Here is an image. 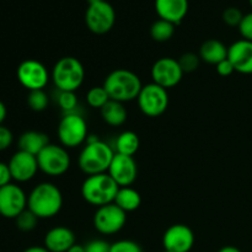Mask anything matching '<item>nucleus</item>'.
Segmentation results:
<instances>
[{
	"label": "nucleus",
	"mask_w": 252,
	"mask_h": 252,
	"mask_svg": "<svg viewBox=\"0 0 252 252\" xmlns=\"http://www.w3.org/2000/svg\"><path fill=\"white\" fill-rule=\"evenodd\" d=\"M63 207V194L52 182L38 184L27 196V208L38 219L56 217Z\"/></svg>",
	"instance_id": "f257e3e1"
},
{
	"label": "nucleus",
	"mask_w": 252,
	"mask_h": 252,
	"mask_svg": "<svg viewBox=\"0 0 252 252\" xmlns=\"http://www.w3.org/2000/svg\"><path fill=\"white\" fill-rule=\"evenodd\" d=\"M102 86L106 89L111 100L125 103L137 100L143 84L139 76L133 71L116 69L106 76Z\"/></svg>",
	"instance_id": "f03ea898"
},
{
	"label": "nucleus",
	"mask_w": 252,
	"mask_h": 252,
	"mask_svg": "<svg viewBox=\"0 0 252 252\" xmlns=\"http://www.w3.org/2000/svg\"><path fill=\"white\" fill-rule=\"evenodd\" d=\"M116 152L103 140L86 143L79 155V167L88 176L105 174L108 171Z\"/></svg>",
	"instance_id": "7ed1b4c3"
},
{
	"label": "nucleus",
	"mask_w": 252,
	"mask_h": 252,
	"mask_svg": "<svg viewBox=\"0 0 252 252\" xmlns=\"http://www.w3.org/2000/svg\"><path fill=\"white\" fill-rule=\"evenodd\" d=\"M118 189L120 186L107 172H105L86 177L81 185V196L85 202L98 208L113 203Z\"/></svg>",
	"instance_id": "20e7f679"
},
{
	"label": "nucleus",
	"mask_w": 252,
	"mask_h": 252,
	"mask_svg": "<svg viewBox=\"0 0 252 252\" xmlns=\"http://www.w3.org/2000/svg\"><path fill=\"white\" fill-rule=\"evenodd\" d=\"M52 79L59 91L75 93L83 85L85 69L81 62L75 57H63L54 64Z\"/></svg>",
	"instance_id": "39448f33"
},
{
	"label": "nucleus",
	"mask_w": 252,
	"mask_h": 252,
	"mask_svg": "<svg viewBox=\"0 0 252 252\" xmlns=\"http://www.w3.org/2000/svg\"><path fill=\"white\" fill-rule=\"evenodd\" d=\"M58 138L64 148H76L86 142L89 132L85 118L79 113H66L58 125Z\"/></svg>",
	"instance_id": "423d86ee"
},
{
	"label": "nucleus",
	"mask_w": 252,
	"mask_h": 252,
	"mask_svg": "<svg viewBox=\"0 0 252 252\" xmlns=\"http://www.w3.org/2000/svg\"><path fill=\"white\" fill-rule=\"evenodd\" d=\"M38 167L43 174L48 176H62L70 167V155L63 145L49 143L37 155Z\"/></svg>",
	"instance_id": "0eeeda50"
},
{
	"label": "nucleus",
	"mask_w": 252,
	"mask_h": 252,
	"mask_svg": "<svg viewBox=\"0 0 252 252\" xmlns=\"http://www.w3.org/2000/svg\"><path fill=\"white\" fill-rule=\"evenodd\" d=\"M137 100L140 111L148 117H159L169 107L167 90L154 83L143 85Z\"/></svg>",
	"instance_id": "6e6552de"
},
{
	"label": "nucleus",
	"mask_w": 252,
	"mask_h": 252,
	"mask_svg": "<svg viewBox=\"0 0 252 252\" xmlns=\"http://www.w3.org/2000/svg\"><path fill=\"white\" fill-rule=\"evenodd\" d=\"M94 226L102 235H113L125 228L127 213L115 203L98 207L94 214Z\"/></svg>",
	"instance_id": "1a4fd4ad"
},
{
	"label": "nucleus",
	"mask_w": 252,
	"mask_h": 252,
	"mask_svg": "<svg viewBox=\"0 0 252 252\" xmlns=\"http://www.w3.org/2000/svg\"><path fill=\"white\" fill-rule=\"evenodd\" d=\"M115 9L106 0L90 4L85 12L86 26L96 34H105L110 32L115 25Z\"/></svg>",
	"instance_id": "9d476101"
},
{
	"label": "nucleus",
	"mask_w": 252,
	"mask_h": 252,
	"mask_svg": "<svg viewBox=\"0 0 252 252\" xmlns=\"http://www.w3.org/2000/svg\"><path fill=\"white\" fill-rule=\"evenodd\" d=\"M17 80L29 91L43 90L49 81L46 65L36 59H26L17 66Z\"/></svg>",
	"instance_id": "9b49d317"
},
{
	"label": "nucleus",
	"mask_w": 252,
	"mask_h": 252,
	"mask_svg": "<svg viewBox=\"0 0 252 252\" xmlns=\"http://www.w3.org/2000/svg\"><path fill=\"white\" fill-rule=\"evenodd\" d=\"M153 83L164 89H171L179 85L182 80L184 71L180 66L177 59L171 57H162L158 59L152 66Z\"/></svg>",
	"instance_id": "f8f14e48"
},
{
	"label": "nucleus",
	"mask_w": 252,
	"mask_h": 252,
	"mask_svg": "<svg viewBox=\"0 0 252 252\" xmlns=\"http://www.w3.org/2000/svg\"><path fill=\"white\" fill-rule=\"evenodd\" d=\"M27 208V196L24 189L15 184L0 187V216L15 219Z\"/></svg>",
	"instance_id": "ddd939ff"
},
{
	"label": "nucleus",
	"mask_w": 252,
	"mask_h": 252,
	"mask_svg": "<svg viewBox=\"0 0 252 252\" xmlns=\"http://www.w3.org/2000/svg\"><path fill=\"white\" fill-rule=\"evenodd\" d=\"M194 245V234L185 224H174L162 236L164 250L171 252H189Z\"/></svg>",
	"instance_id": "4468645a"
},
{
	"label": "nucleus",
	"mask_w": 252,
	"mask_h": 252,
	"mask_svg": "<svg viewBox=\"0 0 252 252\" xmlns=\"http://www.w3.org/2000/svg\"><path fill=\"white\" fill-rule=\"evenodd\" d=\"M107 174L120 187H130L138 176L137 162L133 157L116 153Z\"/></svg>",
	"instance_id": "2eb2a0df"
},
{
	"label": "nucleus",
	"mask_w": 252,
	"mask_h": 252,
	"mask_svg": "<svg viewBox=\"0 0 252 252\" xmlns=\"http://www.w3.org/2000/svg\"><path fill=\"white\" fill-rule=\"evenodd\" d=\"M12 180L17 182H27L36 176L39 170L37 157L19 150L11 157L9 161Z\"/></svg>",
	"instance_id": "dca6fc26"
},
{
	"label": "nucleus",
	"mask_w": 252,
	"mask_h": 252,
	"mask_svg": "<svg viewBox=\"0 0 252 252\" xmlns=\"http://www.w3.org/2000/svg\"><path fill=\"white\" fill-rule=\"evenodd\" d=\"M228 59L235 71L241 74H252V42L239 39L228 47Z\"/></svg>",
	"instance_id": "f3484780"
},
{
	"label": "nucleus",
	"mask_w": 252,
	"mask_h": 252,
	"mask_svg": "<svg viewBox=\"0 0 252 252\" xmlns=\"http://www.w3.org/2000/svg\"><path fill=\"white\" fill-rule=\"evenodd\" d=\"M75 244V234L66 226H56L47 231L44 248L49 252H66Z\"/></svg>",
	"instance_id": "a211bd4d"
},
{
	"label": "nucleus",
	"mask_w": 252,
	"mask_h": 252,
	"mask_svg": "<svg viewBox=\"0 0 252 252\" xmlns=\"http://www.w3.org/2000/svg\"><path fill=\"white\" fill-rule=\"evenodd\" d=\"M155 10L160 19L179 25L189 12V0H155Z\"/></svg>",
	"instance_id": "6ab92c4d"
},
{
	"label": "nucleus",
	"mask_w": 252,
	"mask_h": 252,
	"mask_svg": "<svg viewBox=\"0 0 252 252\" xmlns=\"http://www.w3.org/2000/svg\"><path fill=\"white\" fill-rule=\"evenodd\" d=\"M49 144V138L46 133L38 132V130H27L22 133L17 142L19 150L29 154L37 155Z\"/></svg>",
	"instance_id": "aec40b11"
},
{
	"label": "nucleus",
	"mask_w": 252,
	"mask_h": 252,
	"mask_svg": "<svg viewBox=\"0 0 252 252\" xmlns=\"http://www.w3.org/2000/svg\"><path fill=\"white\" fill-rule=\"evenodd\" d=\"M198 56L201 61L217 65L221 61L228 58V47L219 39H207L202 43Z\"/></svg>",
	"instance_id": "412c9836"
},
{
	"label": "nucleus",
	"mask_w": 252,
	"mask_h": 252,
	"mask_svg": "<svg viewBox=\"0 0 252 252\" xmlns=\"http://www.w3.org/2000/svg\"><path fill=\"white\" fill-rule=\"evenodd\" d=\"M100 111L102 120L112 127L122 126L127 121V108L125 107L122 102H118V101L110 100Z\"/></svg>",
	"instance_id": "4be33fe9"
},
{
	"label": "nucleus",
	"mask_w": 252,
	"mask_h": 252,
	"mask_svg": "<svg viewBox=\"0 0 252 252\" xmlns=\"http://www.w3.org/2000/svg\"><path fill=\"white\" fill-rule=\"evenodd\" d=\"M113 203L120 207L126 213L134 212L142 204V197L137 189L132 187H120Z\"/></svg>",
	"instance_id": "5701e85b"
},
{
	"label": "nucleus",
	"mask_w": 252,
	"mask_h": 252,
	"mask_svg": "<svg viewBox=\"0 0 252 252\" xmlns=\"http://www.w3.org/2000/svg\"><path fill=\"white\" fill-rule=\"evenodd\" d=\"M139 145L140 142L137 133L132 132V130H126V132L121 133L116 139L115 150L117 154L133 157L139 149Z\"/></svg>",
	"instance_id": "b1692460"
},
{
	"label": "nucleus",
	"mask_w": 252,
	"mask_h": 252,
	"mask_svg": "<svg viewBox=\"0 0 252 252\" xmlns=\"http://www.w3.org/2000/svg\"><path fill=\"white\" fill-rule=\"evenodd\" d=\"M175 33V25L166 20L159 19L150 27V36L157 42H166Z\"/></svg>",
	"instance_id": "393cba45"
},
{
	"label": "nucleus",
	"mask_w": 252,
	"mask_h": 252,
	"mask_svg": "<svg viewBox=\"0 0 252 252\" xmlns=\"http://www.w3.org/2000/svg\"><path fill=\"white\" fill-rule=\"evenodd\" d=\"M110 96H108L107 91L103 86H94L86 94V101L88 105L93 108H101L110 101Z\"/></svg>",
	"instance_id": "a878e982"
},
{
	"label": "nucleus",
	"mask_w": 252,
	"mask_h": 252,
	"mask_svg": "<svg viewBox=\"0 0 252 252\" xmlns=\"http://www.w3.org/2000/svg\"><path fill=\"white\" fill-rule=\"evenodd\" d=\"M27 105L34 112H42L49 105V96L44 90L30 91L27 96Z\"/></svg>",
	"instance_id": "bb28decb"
},
{
	"label": "nucleus",
	"mask_w": 252,
	"mask_h": 252,
	"mask_svg": "<svg viewBox=\"0 0 252 252\" xmlns=\"http://www.w3.org/2000/svg\"><path fill=\"white\" fill-rule=\"evenodd\" d=\"M38 220L39 219L37 218L29 208L25 209L22 213H20L19 216L15 218L17 229H20V230L24 231V233H29V231H32L33 229H36Z\"/></svg>",
	"instance_id": "cd10ccee"
},
{
	"label": "nucleus",
	"mask_w": 252,
	"mask_h": 252,
	"mask_svg": "<svg viewBox=\"0 0 252 252\" xmlns=\"http://www.w3.org/2000/svg\"><path fill=\"white\" fill-rule=\"evenodd\" d=\"M57 101H58L59 107L65 112V115L75 112V108L78 107V97L73 91H59Z\"/></svg>",
	"instance_id": "c85d7f7f"
},
{
	"label": "nucleus",
	"mask_w": 252,
	"mask_h": 252,
	"mask_svg": "<svg viewBox=\"0 0 252 252\" xmlns=\"http://www.w3.org/2000/svg\"><path fill=\"white\" fill-rule=\"evenodd\" d=\"M179 61L180 66H181L182 71L185 73H193L194 70H197V68L199 66V62H201V58L197 54L192 53V52H187V53H184Z\"/></svg>",
	"instance_id": "c756f323"
},
{
	"label": "nucleus",
	"mask_w": 252,
	"mask_h": 252,
	"mask_svg": "<svg viewBox=\"0 0 252 252\" xmlns=\"http://www.w3.org/2000/svg\"><path fill=\"white\" fill-rule=\"evenodd\" d=\"M243 19H244L243 11H241L240 9H238V7L231 6L223 11V21L230 27H235V26L239 27V25L241 24Z\"/></svg>",
	"instance_id": "7c9ffc66"
},
{
	"label": "nucleus",
	"mask_w": 252,
	"mask_h": 252,
	"mask_svg": "<svg viewBox=\"0 0 252 252\" xmlns=\"http://www.w3.org/2000/svg\"><path fill=\"white\" fill-rule=\"evenodd\" d=\"M110 252H143L139 244L132 240H118L111 244Z\"/></svg>",
	"instance_id": "2f4dec72"
},
{
	"label": "nucleus",
	"mask_w": 252,
	"mask_h": 252,
	"mask_svg": "<svg viewBox=\"0 0 252 252\" xmlns=\"http://www.w3.org/2000/svg\"><path fill=\"white\" fill-rule=\"evenodd\" d=\"M239 31L244 39L252 42V12L244 15L243 21L239 25Z\"/></svg>",
	"instance_id": "473e14b6"
},
{
	"label": "nucleus",
	"mask_w": 252,
	"mask_h": 252,
	"mask_svg": "<svg viewBox=\"0 0 252 252\" xmlns=\"http://www.w3.org/2000/svg\"><path fill=\"white\" fill-rule=\"evenodd\" d=\"M111 244L107 241L101 240V239H96V240H91L85 245V252H110Z\"/></svg>",
	"instance_id": "72a5a7b5"
},
{
	"label": "nucleus",
	"mask_w": 252,
	"mask_h": 252,
	"mask_svg": "<svg viewBox=\"0 0 252 252\" xmlns=\"http://www.w3.org/2000/svg\"><path fill=\"white\" fill-rule=\"evenodd\" d=\"M12 140H14V135L11 130L0 125V152L6 150L12 144Z\"/></svg>",
	"instance_id": "f704fd0d"
},
{
	"label": "nucleus",
	"mask_w": 252,
	"mask_h": 252,
	"mask_svg": "<svg viewBox=\"0 0 252 252\" xmlns=\"http://www.w3.org/2000/svg\"><path fill=\"white\" fill-rule=\"evenodd\" d=\"M216 66H217V73H218L220 76H229L235 71L234 65L231 64V62L229 61L228 58L221 61L220 63L217 64Z\"/></svg>",
	"instance_id": "c9c22d12"
},
{
	"label": "nucleus",
	"mask_w": 252,
	"mask_h": 252,
	"mask_svg": "<svg viewBox=\"0 0 252 252\" xmlns=\"http://www.w3.org/2000/svg\"><path fill=\"white\" fill-rule=\"evenodd\" d=\"M12 176L11 171H10L9 164H5V162L0 161V187H4L6 185L11 184Z\"/></svg>",
	"instance_id": "e433bc0d"
},
{
	"label": "nucleus",
	"mask_w": 252,
	"mask_h": 252,
	"mask_svg": "<svg viewBox=\"0 0 252 252\" xmlns=\"http://www.w3.org/2000/svg\"><path fill=\"white\" fill-rule=\"evenodd\" d=\"M6 106L4 105V102L2 101H0V125H1L2 122L5 121V118H6Z\"/></svg>",
	"instance_id": "4c0bfd02"
},
{
	"label": "nucleus",
	"mask_w": 252,
	"mask_h": 252,
	"mask_svg": "<svg viewBox=\"0 0 252 252\" xmlns=\"http://www.w3.org/2000/svg\"><path fill=\"white\" fill-rule=\"evenodd\" d=\"M24 252H49L44 246H31L27 248Z\"/></svg>",
	"instance_id": "58836bf2"
},
{
	"label": "nucleus",
	"mask_w": 252,
	"mask_h": 252,
	"mask_svg": "<svg viewBox=\"0 0 252 252\" xmlns=\"http://www.w3.org/2000/svg\"><path fill=\"white\" fill-rule=\"evenodd\" d=\"M66 252H85V246L79 245V244H74Z\"/></svg>",
	"instance_id": "ea45409f"
},
{
	"label": "nucleus",
	"mask_w": 252,
	"mask_h": 252,
	"mask_svg": "<svg viewBox=\"0 0 252 252\" xmlns=\"http://www.w3.org/2000/svg\"><path fill=\"white\" fill-rule=\"evenodd\" d=\"M218 252H241V251L239 250L238 248H235V246H224V248H221Z\"/></svg>",
	"instance_id": "a19ab883"
},
{
	"label": "nucleus",
	"mask_w": 252,
	"mask_h": 252,
	"mask_svg": "<svg viewBox=\"0 0 252 252\" xmlns=\"http://www.w3.org/2000/svg\"><path fill=\"white\" fill-rule=\"evenodd\" d=\"M88 1H89V5H90V4H94V2L101 1V0H88Z\"/></svg>",
	"instance_id": "79ce46f5"
},
{
	"label": "nucleus",
	"mask_w": 252,
	"mask_h": 252,
	"mask_svg": "<svg viewBox=\"0 0 252 252\" xmlns=\"http://www.w3.org/2000/svg\"><path fill=\"white\" fill-rule=\"evenodd\" d=\"M249 1H250V5L252 6V0H249Z\"/></svg>",
	"instance_id": "37998d69"
},
{
	"label": "nucleus",
	"mask_w": 252,
	"mask_h": 252,
	"mask_svg": "<svg viewBox=\"0 0 252 252\" xmlns=\"http://www.w3.org/2000/svg\"><path fill=\"white\" fill-rule=\"evenodd\" d=\"M162 252H171V251H167V250H164Z\"/></svg>",
	"instance_id": "c03bdc74"
}]
</instances>
